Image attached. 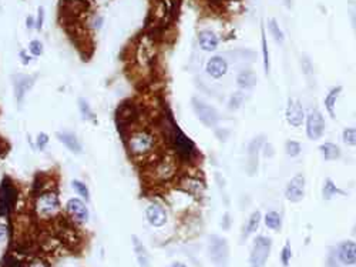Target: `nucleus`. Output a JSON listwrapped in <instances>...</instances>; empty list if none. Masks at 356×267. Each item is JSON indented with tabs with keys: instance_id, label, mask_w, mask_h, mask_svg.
<instances>
[{
	"instance_id": "obj_1",
	"label": "nucleus",
	"mask_w": 356,
	"mask_h": 267,
	"mask_svg": "<svg viewBox=\"0 0 356 267\" xmlns=\"http://www.w3.org/2000/svg\"><path fill=\"white\" fill-rule=\"evenodd\" d=\"M127 146H129L131 154H134L136 157L137 156H145L155 149V138L150 131L140 130L130 136Z\"/></svg>"
},
{
	"instance_id": "obj_2",
	"label": "nucleus",
	"mask_w": 356,
	"mask_h": 267,
	"mask_svg": "<svg viewBox=\"0 0 356 267\" xmlns=\"http://www.w3.org/2000/svg\"><path fill=\"white\" fill-rule=\"evenodd\" d=\"M272 240L269 237L258 236L254 240V246L250 254V266L251 267H265L266 260L271 253Z\"/></svg>"
},
{
	"instance_id": "obj_3",
	"label": "nucleus",
	"mask_w": 356,
	"mask_h": 267,
	"mask_svg": "<svg viewBox=\"0 0 356 267\" xmlns=\"http://www.w3.org/2000/svg\"><path fill=\"white\" fill-rule=\"evenodd\" d=\"M305 130H306V136L309 140H319L324 136L325 131V119L324 115L319 110H312L311 113L306 117L305 123Z\"/></svg>"
},
{
	"instance_id": "obj_4",
	"label": "nucleus",
	"mask_w": 356,
	"mask_h": 267,
	"mask_svg": "<svg viewBox=\"0 0 356 267\" xmlns=\"http://www.w3.org/2000/svg\"><path fill=\"white\" fill-rule=\"evenodd\" d=\"M191 105L195 110V115L200 119V122L203 123L207 127H212L215 126V123L218 122V113L215 112V109L210 106L208 103H205L203 100H200L198 97H192Z\"/></svg>"
},
{
	"instance_id": "obj_5",
	"label": "nucleus",
	"mask_w": 356,
	"mask_h": 267,
	"mask_svg": "<svg viewBox=\"0 0 356 267\" xmlns=\"http://www.w3.org/2000/svg\"><path fill=\"white\" fill-rule=\"evenodd\" d=\"M16 200H17L16 187L9 179H5V182L0 186V216H6L13 209Z\"/></svg>"
},
{
	"instance_id": "obj_6",
	"label": "nucleus",
	"mask_w": 356,
	"mask_h": 267,
	"mask_svg": "<svg viewBox=\"0 0 356 267\" xmlns=\"http://www.w3.org/2000/svg\"><path fill=\"white\" fill-rule=\"evenodd\" d=\"M174 145L175 149L180 153V156H181L182 159H185V160L192 159L195 152H197L195 143L182 130L178 129L177 126L174 127Z\"/></svg>"
},
{
	"instance_id": "obj_7",
	"label": "nucleus",
	"mask_w": 356,
	"mask_h": 267,
	"mask_svg": "<svg viewBox=\"0 0 356 267\" xmlns=\"http://www.w3.org/2000/svg\"><path fill=\"white\" fill-rule=\"evenodd\" d=\"M177 170H178V166H177L174 156H164L154 166V173L160 182H168V180L174 179Z\"/></svg>"
},
{
	"instance_id": "obj_8",
	"label": "nucleus",
	"mask_w": 356,
	"mask_h": 267,
	"mask_svg": "<svg viewBox=\"0 0 356 267\" xmlns=\"http://www.w3.org/2000/svg\"><path fill=\"white\" fill-rule=\"evenodd\" d=\"M228 254H229V250H228L227 240L220 236L212 237L211 243H210V256H211L212 261L215 264L224 266L227 263Z\"/></svg>"
},
{
	"instance_id": "obj_9",
	"label": "nucleus",
	"mask_w": 356,
	"mask_h": 267,
	"mask_svg": "<svg viewBox=\"0 0 356 267\" xmlns=\"http://www.w3.org/2000/svg\"><path fill=\"white\" fill-rule=\"evenodd\" d=\"M305 196V177L302 173L294 176L285 189V197L291 203H299Z\"/></svg>"
},
{
	"instance_id": "obj_10",
	"label": "nucleus",
	"mask_w": 356,
	"mask_h": 267,
	"mask_svg": "<svg viewBox=\"0 0 356 267\" xmlns=\"http://www.w3.org/2000/svg\"><path fill=\"white\" fill-rule=\"evenodd\" d=\"M305 120V112H303L302 103L298 99L288 100V106H287V122L292 127H299Z\"/></svg>"
},
{
	"instance_id": "obj_11",
	"label": "nucleus",
	"mask_w": 356,
	"mask_h": 267,
	"mask_svg": "<svg viewBox=\"0 0 356 267\" xmlns=\"http://www.w3.org/2000/svg\"><path fill=\"white\" fill-rule=\"evenodd\" d=\"M265 139L266 138L264 135H259L248 146V173L250 175H255V172H257L258 154L261 152V149H264Z\"/></svg>"
},
{
	"instance_id": "obj_12",
	"label": "nucleus",
	"mask_w": 356,
	"mask_h": 267,
	"mask_svg": "<svg viewBox=\"0 0 356 267\" xmlns=\"http://www.w3.org/2000/svg\"><path fill=\"white\" fill-rule=\"evenodd\" d=\"M338 259L345 266L356 264V243L352 240H345L338 247Z\"/></svg>"
},
{
	"instance_id": "obj_13",
	"label": "nucleus",
	"mask_w": 356,
	"mask_h": 267,
	"mask_svg": "<svg viewBox=\"0 0 356 267\" xmlns=\"http://www.w3.org/2000/svg\"><path fill=\"white\" fill-rule=\"evenodd\" d=\"M145 216H147V220L150 221V224L154 227H161L167 223V212L159 203H152L147 207Z\"/></svg>"
},
{
	"instance_id": "obj_14",
	"label": "nucleus",
	"mask_w": 356,
	"mask_h": 267,
	"mask_svg": "<svg viewBox=\"0 0 356 267\" xmlns=\"http://www.w3.org/2000/svg\"><path fill=\"white\" fill-rule=\"evenodd\" d=\"M66 207H67L68 213L71 214L78 223H84V221H87V219H89V209H87L86 203H84L82 198H68Z\"/></svg>"
},
{
	"instance_id": "obj_15",
	"label": "nucleus",
	"mask_w": 356,
	"mask_h": 267,
	"mask_svg": "<svg viewBox=\"0 0 356 267\" xmlns=\"http://www.w3.org/2000/svg\"><path fill=\"white\" fill-rule=\"evenodd\" d=\"M205 69L212 79H221L222 76H225V73L228 72V63L222 56H212L211 59L207 61Z\"/></svg>"
},
{
	"instance_id": "obj_16",
	"label": "nucleus",
	"mask_w": 356,
	"mask_h": 267,
	"mask_svg": "<svg viewBox=\"0 0 356 267\" xmlns=\"http://www.w3.org/2000/svg\"><path fill=\"white\" fill-rule=\"evenodd\" d=\"M34 80H36V79L31 76L15 77V92H16V97H17V103H19V106L22 105L26 92H29V90L31 89V86L34 84Z\"/></svg>"
},
{
	"instance_id": "obj_17",
	"label": "nucleus",
	"mask_w": 356,
	"mask_h": 267,
	"mask_svg": "<svg viewBox=\"0 0 356 267\" xmlns=\"http://www.w3.org/2000/svg\"><path fill=\"white\" fill-rule=\"evenodd\" d=\"M198 43H200V47L205 52H214L220 45V39L214 31L203 30L198 35Z\"/></svg>"
},
{
	"instance_id": "obj_18",
	"label": "nucleus",
	"mask_w": 356,
	"mask_h": 267,
	"mask_svg": "<svg viewBox=\"0 0 356 267\" xmlns=\"http://www.w3.org/2000/svg\"><path fill=\"white\" fill-rule=\"evenodd\" d=\"M59 209V197L54 193L43 194L38 200V212L42 214L54 213Z\"/></svg>"
},
{
	"instance_id": "obj_19",
	"label": "nucleus",
	"mask_w": 356,
	"mask_h": 267,
	"mask_svg": "<svg viewBox=\"0 0 356 267\" xmlns=\"http://www.w3.org/2000/svg\"><path fill=\"white\" fill-rule=\"evenodd\" d=\"M56 136H57V139H59L61 143L66 146V147H67L68 150H70L71 153H76V154H78V153L83 152L82 143L78 142V139L76 138V135H73V133H68V131H60V133H57Z\"/></svg>"
},
{
	"instance_id": "obj_20",
	"label": "nucleus",
	"mask_w": 356,
	"mask_h": 267,
	"mask_svg": "<svg viewBox=\"0 0 356 267\" xmlns=\"http://www.w3.org/2000/svg\"><path fill=\"white\" fill-rule=\"evenodd\" d=\"M131 242H133L134 253H136L137 261H138L140 267H150V256H148V252L144 247L143 242L137 236H131Z\"/></svg>"
},
{
	"instance_id": "obj_21",
	"label": "nucleus",
	"mask_w": 356,
	"mask_h": 267,
	"mask_svg": "<svg viewBox=\"0 0 356 267\" xmlns=\"http://www.w3.org/2000/svg\"><path fill=\"white\" fill-rule=\"evenodd\" d=\"M236 84H238L240 89H244V90L252 89L257 84V76H255V73L252 70H243L236 76Z\"/></svg>"
},
{
	"instance_id": "obj_22",
	"label": "nucleus",
	"mask_w": 356,
	"mask_h": 267,
	"mask_svg": "<svg viewBox=\"0 0 356 267\" xmlns=\"http://www.w3.org/2000/svg\"><path fill=\"white\" fill-rule=\"evenodd\" d=\"M342 90H343V87H342V86H336V87L331 89V90L328 92V94H326V97H325L326 112L331 115V117H334V119H335V106H336V100H338V97H339V94L342 93Z\"/></svg>"
},
{
	"instance_id": "obj_23",
	"label": "nucleus",
	"mask_w": 356,
	"mask_h": 267,
	"mask_svg": "<svg viewBox=\"0 0 356 267\" xmlns=\"http://www.w3.org/2000/svg\"><path fill=\"white\" fill-rule=\"evenodd\" d=\"M319 149H321V152L324 154V159H325L326 161H334L341 159V149H339V146H336L335 143L326 142V143H324Z\"/></svg>"
},
{
	"instance_id": "obj_24",
	"label": "nucleus",
	"mask_w": 356,
	"mask_h": 267,
	"mask_svg": "<svg viewBox=\"0 0 356 267\" xmlns=\"http://www.w3.org/2000/svg\"><path fill=\"white\" fill-rule=\"evenodd\" d=\"M346 196V193L343 190H341L336 184L334 183V180L331 179H325V183H324V187H322V197L325 200H332L335 196Z\"/></svg>"
},
{
	"instance_id": "obj_25",
	"label": "nucleus",
	"mask_w": 356,
	"mask_h": 267,
	"mask_svg": "<svg viewBox=\"0 0 356 267\" xmlns=\"http://www.w3.org/2000/svg\"><path fill=\"white\" fill-rule=\"evenodd\" d=\"M264 221H265V226L269 230H273V231H280L281 230L282 220H281V216L278 214V212H275V210L268 212L265 214V217H264Z\"/></svg>"
},
{
	"instance_id": "obj_26",
	"label": "nucleus",
	"mask_w": 356,
	"mask_h": 267,
	"mask_svg": "<svg viewBox=\"0 0 356 267\" xmlns=\"http://www.w3.org/2000/svg\"><path fill=\"white\" fill-rule=\"evenodd\" d=\"M261 212H254V213L251 214L250 219H248V221H247V226H245V235H252V233H255L258 230V227H259V223H261Z\"/></svg>"
},
{
	"instance_id": "obj_27",
	"label": "nucleus",
	"mask_w": 356,
	"mask_h": 267,
	"mask_svg": "<svg viewBox=\"0 0 356 267\" xmlns=\"http://www.w3.org/2000/svg\"><path fill=\"white\" fill-rule=\"evenodd\" d=\"M78 109H80V115H82L84 120H93L94 123L97 122V119H96V116L93 113L91 107L89 106V103L86 100L78 99Z\"/></svg>"
},
{
	"instance_id": "obj_28",
	"label": "nucleus",
	"mask_w": 356,
	"mask_h": 267,
	"mask_svg": "<svg viewBox=\"0 0 356 267\" xmlns=\"http://www.w3.org/2000/svg\"><path fill=\"white\" fill-rule=\"evenodd\" d=\"M268 29H269V31H271V35H272V38L276 40V43H284V39H285V36H284V31L281 30L280 24H278V22L275 20V19H271L269 22H268Z\"/></svg>"
},
{
	"instance_id": "obj_29",
	"label": "nucleus",
	"mask_w": 356,
	"mask_h": 267,
	"mask_svg": "<svg viewBox=\"0 0 356 267\" xmlns=\"http://www.w3.org/2000/svg\"><path fill=\"white\" fill-rule=\"evenodd\" d=\"M261 39H262V56H264V66L265 72H269V50H268V42H266V35L264 30V26H261Z\"/></svg>"
},
{
	"instance_id": "obj_30",
	"label": "nucleus",
	"mask_w": 356,
	"mask_h": 267,
	"mask_svg": "<svg viewBox=\"0 0 356 267\" xmlns=\"http://www.w3.org/2000/svg\"><path fill=\"white\" fill-rule=\"evenodd\" d=\"M301 150H302V147H301V143H299V142L288 140V142L285 143V152H287V154H288L289 157H296V156L301 153Z\"/></svg>"
},
{
	"instance_id": "obj_31",
	"label": "nucleus",
	"mask_w": 356,
	"mask_h": 267,
	"mask_svg": "<svg viewBox=\"0 0 356 267\" xmlns=\"http://www.w3.org/2000/svg\"><path fill=\"white\" fill-rule=\"evenodd\" d=\"M342 140L348 146H356V127H346L342 133Z\"/></svg>"
},
{
	"instance_id": "obj_32",
	"label": "nucleus",
	"mask_w": 356,
	"mask_h": 267,
	"mask_svg": "<svg viewBox=\"0 0 356 267\" xmlns=\"http://www.w3.org/2000/svg\"><path fill=\"white\" fill-rule=\"evenodd\" d=\"M243 103H244V94L243 93L236 92L231 96V99L228 100V109H229V110H232V112H235V110H238L240 107L243 106Z\"/></svg>"
},
{
	"instance_id": "obj_33",
	"label": "nucleus",
	"mask_w": 356,
	"mask_h": 267,
	"mask_svg": "<svg viewBox=\"0 0 356 267\" xmlns=\"http://www.w3.org/2000/svg\"><path fill=\"white\" fill-rule=\"evenodd\" d=\"M292 259V249H291V242L287 240V243L284 246L282 252H281V263L284 267H288Z\"/></svg>"
},
{
	"instance_id": "obj_34",
	"label": "nucleus",
	"mask_w": 356,
	"mask_h": 267,
	"mask_svg": "<svg viewBox=\"0 0 356 267\" xmlns=\"http://www.w3.org/2000/svg\"><path fill=\"white\" fill-rule=\"evenodd\" d=\"M71 186H73V189H74V190H76L82 197L86 198V200H89V198H90V194H89V187H87L83 182H80V180H73V182H71Z\"/></svg>"
},
{
	"instance_id": "obj_35",
	"label": "nucleus",
	"mask_w": 356,
	"mask_h": 267,
	"mask_svg": "<svg viewBox=\"0 0 356 267\" xmlns=\"http://www.w3.org/2000/svg\"><path fill=\"white\" fill-rule=\"evenodd\" d=\"M29 52L33 56H40V54L43 53V45L38 40H33L30 43V46H29Z\"/></svg>"
},
{
	"instance_id": "obj_36",
	"label": "nucleus",
	"mask_w": 356,
	"mask_h": 267,
	"mask_svg": "<svg viewBox=\"0 0 356 267\" xmlns=\"http://www.w3.org/2000/svg\"><path fill=\"white\" fill-rule=\"evenodd\" d=\"M302 70L303 73L308 76H311L312 73H313V69H312V63H311V59L308 57V56H303L302 57Z\"/></svg>"
},
{
	"instance_id": "obj_37",
	"label": "nucleus",
	"mask_w": 356,
	"mask_h": 267,
	"mask_svg": "<svg viewBox=\"0 0 356 267\" xmlns=\"http://www.w3.org/2000/svg\"><path fill=\"white\" fill-rule=\"evenodd\" d=\"M49 143V136L46 135V133H40L37 136V146L43 150L45 149V146Z\"/></svg>"
},
{
	"instance_id": "obj_38",
	"label": "nucleus",
	"mask_w": 356,
	"mask_h": 267,
	"mask_svg": "<svg viewBox=\"0 0 356 267\" xmlns=\"http://www.w3.org/2000/svg\"><path fill=\"white\" fill-rule=\"evenodd\" d=\"M43 20H45V12H43V8L40 6V8H38L37 24H36V27H37V30H42V26H43Z\"/></svg>"
},
{
	"instance_id": "obj_39",
	"label": "nucleus",
	"mask_w": 356,
	"mask_h": 267,
	"mask_svg": "<svg viewBox=\"0 0 356 267\" xmlns=\"http://www.w3.org/2000/svg\"><path fill=\"white\" fill-rule=\"evenodd\" d=\"M6 235H8L6 226H5V224H0V240H3V239L6 237Z\"/></svg>"
},
{
	"instance_id": "obj_40",
	"label": "nucleus",
	"mask_w": 356,
	"mask_h": 267,
	"mask_svg": "<svg viewBox=\"0 0 356 267\" xmlns=\"http://www.w3.org/2000/svg\"><path fill=\"white\" fill-rule=\"evenodd\" d=\"M20 59H22V61L24 63V64H27V63L30 61V57L26 54V52H20Z\"/></svg>"
},
{
	"instance_id": "obj_41",
	"label": "nucleus",
	"mask_w": 356,
	"mask_h": 267,
	"mask_svg": "<svg viewBox=\"0 0 356 267\" xmlns=\"http://www.w3.org/2000/svg\"><path fill=\"white\" fill-rule=\"evenodd\" d=\"M33 23H34V22H33V17H31V16H29V17H27V22H26V24H27V29H31V27H33Z\"/></svg>"
},
{
	"instance_id": "obj_42",
	"label": "nucleus",
	"mask_w": 356,
	"mask_h": 267,
	"mask_svg": "<svg viewBox=\"0 0 356 267\" xmlns=\"http://www.w3.org/2000/svg\"><path fill=\"white\" fill-rule=\"evenodd\" d=\"M170 267H187V266H185L184 263H181V261H174V263H173Z\"/></svg>"
},
{
	"instance_id": "obj_43",
	"label": "nucleus",
	"mask_w": 356,
	"mask_h": 267,
	"mask_svg": "<svg viewBox=\"0 0 356 267\" xmlns=\"http://www.w3.org/2000/svg\"><path fill=\"white\" fill-rule=\"evenodd\" d=\"M34 267H43V266H40V264H36V266H34Z\"/></svg>"
}]
</instances>
